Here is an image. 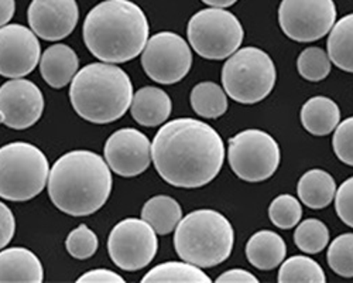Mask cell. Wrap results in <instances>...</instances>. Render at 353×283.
Wrapping results in <instances>:
<instances>
[{"instance_id": "1", "label": "cell", "mask_w": 353, "mask_h": 283, "mask_svg": "<svg viewBox=\"0 0 353 283\" xmlns=\"http://www.w3.org/2000/svg\"><path fill=\"white\" fill-rule=\"evenodd\" d=\"M152 157L164 182L179 188H201L221 172L225 145L208 124L192 118L167 122L156 133Z\"/></svg>"}, {"instance_id": "2", "label": "cell", "mask_w": 353, "mask_h": 283, "mask_svg": "<svg viewBox=\"0 0 353 283\" xmlns=\"http://www.w3.org/2000/svg\"><path fill=\"white\" fill-rule=\"evenodd\" d=\"M109 164L95 152L72 150L58 159L48 176L52 204L71 217H86L99 211L112 193Z\"/></svg>"}, {"instance_id": "3", "label": "cell", "mask_w": 353, "mask_h": 283, "mask_svg": "<svg viewBox=\"0 0 353 283\" xmlns=\"http://www.w3.org/2000/svg\"><path fill=\"white\" fill-rule=\"evenodd\" d=\"M150 24L143 9L130 0H105L86 14L83 41L102 63L134 60L149 41Z\"/></svg>"}, {"instance_id": "4", "label": "cell", "mask_w": 353, "mask_h": 283, "mask_svg": "<svg viewBox=\"0 0 353 283\" xmlns=\"http://www.w3.org/2000/svg\"><path fill=\"white\" fill-rule=\"evenodd\" d=\"M133 84L125 70L110 63L85 66L71 81L70 101L78 115L92 124L121 119L132 105Z\"/></svg>"}, {"instance_id": "5", "label": "cell", "mask_w": 353, "mask_h": 283, "mask_svg": "<svg viewBox=\"0 0 353 283\" xmlns=\"http://www.w3.org/2000/svg\"><path fill=\"white\" fill-rule=\"evenodd\" d=\"M234 231L230 221L216 210H195L181 218L174 234V246L183 261L199 268H215L233 251Z\"/></svg>"}, {"instance_id": "6", "label": "cell", "mask_w": 353, "mask_h": 283, "mask_svg": "<svg viewBox=\"0 0 353 283\" xmlns=\"http://www.w3.org/2000/svg\"><path fill=\"white\" fill-rule=\"evenodd\" d=\"M50 164L46 155L28 142L0 148V198L28 202L47 186Z\"/></svg>"}, {"instance_id": "7", "label": "cell", "mask_w": 353, "mask_h": 283, "mask_svg": "<svg viewBox=\"0 0 353 283\" xmlns=\"http://www.w3.org/2000/svg\"><path fill=\"white\" fill-rule=\"evenodd\" d=\"M277 81L272 57L257 47L233 52L222 68L225 92L239 104L252 105L268 98Z\"/></svg>"}, {"instance_id": "8", "label": "cell", "mask_w": 353, "mask_h": 283, "mask_svg": "<svg viewBox=\"0 0 353 283\" xmlns=\"http://www.w3.org/2000/svg\"><path fill=\"white\" fill-rule=\"evenodd\" d=\"M188 40L194 51L207 60H225L236 52L245 39L243 26L233 13L211 8L195 13L188 21Z\"/></svg>"}, {"instance_id": "9", "label": "cell", "mask_w": 353, "mask_h": 283, "mask_svg": "<svg viewBox=\"0 0 353 283\" xmlns=\"http://www.w3.org/2000/svg\"><path fill=\"white\" fill-rule=\"evenodd\" d=\"M228 160L239 179L260 183L277 172L281 153L272 135L260 129H246L229 139Z\"/></svg>"}, {"instance_id": "10", "label": "cell", "mask_w": 353, "mask_h": 283, "mask_svg": "<svg viewBox=\"0 0 353 283\" xmlns=\"http://www.w3.org/2000/svg\"><path fill=\"white\" fill-rule=\"evenodd\" d=\"M157 249V233L143 218L122 219L109 234L108 251L110 260L123 271L133 272L149 266Z\"/></svg>"}, {"instance_id": "11", "label": "cell", "mask_w": 353, "mask_h": 283, "mask_svg": "<svg viewBox=\"0 0 353 283\" xmlns=\"http://www.w3.org/2000/svg\"><path fill=\"white\" fill-rule=\"evenodd\" d=\"M336 21L334 0H281L279 23L294 41L312 43L325 37Z\"/></svg>"}, {"instance_id": "12", "label": "cell", "mask_w": 353, "mask_h": 283, "mask_svg": "<svg viewBox=\"0 0 353 283\" xmlns=\"http://www.w3.org/2000/svg\"><path fill=\"white\" fill-rule=\"evenodd\" d=\"M141 66L150 79L161 85L180 82L192 66V51L176 33L161 32L147 41L141 52Z\"/></svg>"}, {"instance_id": "13", "label": "cell", "mask_w": 353, "mask_h": 283, "mask_svg": "<svg viewBox=\"0 0 353 283\" xmlns=\"http://www.w3.org/2000/svg\"><path fill=\"white\" fill-rule=\"evenodd\" d=\"M41 59L37 35L23 24L0 27V75L23 78L32 74Z\"/></svg>"}, {"instance_id": "14", "label": "cell", "mask_w": 353, "mask_h": 283, "mask_svg": "<svg viewBox=\"0 0 353 283\" xmlns=\"http://www.w3.org/2000/svg\"><path fill=\"white\" fill-rule=\"evenodd\" d=\"M103 153L112 172L122 177L140 176L153 160L149 137L134 128H123L112 133Z\"/></svg>"}, {"instance_id": "15", "label": "cell", "mask_w": 353, "mask_h": 283, "mask_svg": "<svg viewBox=\"0 0 353 283\" xmlns=\"http://www.w3.org/2000/svg\"><path fill=\"white\" fill-rule=\"evenodd\" d=\"M44 110V97L33 81L12 78L0 87V112L5 125L14 130L32 128Z\"/></svg>"}, {"instance_id": "16", "label": "cell", "mask_w": 353, "mask_h": 283, "mask_svg": "<svg viewBox=\"0 0 353 283\" xmlns=\"http://www.w3.org/2000/svg\"><path fill=\"white\" fill-rule=\"evenodd\" d=\"M27 19L37 37L58 41L75 30L79 9L77 0H32Z\"/></svg>"}, {"instance_id": "17", "label": "cell", "mask_w": 353, "mask_h": 283, "mask_svg": "<svg viewBox=\"0 0 353 283\" xmlns=\"http://www.w3.org/2000/svg\"><path fill=\"white\" fill-rule=\"evenodd\" d=\"M44 269L30 249L14 246L0 251V283H41Z\"/></svg>"}, {"instance_id": "18", "label": "cell", "mask_w": 353, "mask_h": 283, "mask_svg": "<svg viewBox=\"0 0 353 283\" xmlns=\"http://www.w3.org/2000/svg\"><path fill=\"white\" fill-rule=\"evenodd\" d=\"M79 60L77 52L67 44L48 47L40 59V72L51 88L60 90L68 85L77 75Z\"/></svg>"}, {"instance_id": "19", "label": "cell", "mask_w": 353, "mask_h": 283, "mask_svg": "<svg viewBox=\"0 0 353 283\" xmlns=\"http://www.w3.org/2000/svg\"><path fill=\"white\" fill-rule=\"evenodd\" d=\"M172 109L171 98L159 87L140 88L132 99L130 112L133 119L145 128H156L164 124Z\"/></svg>"}, {"instance_id": "20", "label": "cell", "mask_w": 353, "mask_h": 283, "mask_svg": "<svg viewBox=\"0 0 353 283\" xmlns=\"http://www.w3.org/2000/svg\"><path fill=\"white\" fill-rule=\"evenodd\" d=\"M287 255L284 240L270 231H257L246 244V257L249 264L260 271H272L283 264Z\"/></svg>"}, {"instance_id": "21", "label": "cell", "mask_w": 353, "mask_h": 283, "mask_svg": "<svg viewBox=\"0 0 353 283\" xmlns=\"http://www.w3.org/2000/svg\"><path fill=\"white\" fill-rule=\"evenodd\" d=\"M335 179L322 168H312L304 173L299 182V198L311 210L328 207L336 195Z\"/></svg>"}, {"instance_id": "22", "label": "cell", "mask_w": 353, "mask_h": 283, "mask_svg": "<svg viewBox=\"0 0 353 283\" xmlns=\"http://www.w3.org/2000/svg\"><path fill=\"white\" fill-rule=\"evenodd\" d=\"M339 121V106L328 97H312L301 108V124L314 136L330 135L336 129Z\"/></svg>"}, {"instance_id": "23", "label": "cell", "mask_w": 353, "mask_h": 283, "mask_svg": "<svg viewBox=\"0 0 353 283\" xmlns=\"http://www.w3.org/2000/svg\"><path fill=\"white\" fill-rule=\"evenodd\" d=\"M141 218L149 222L159 235H167L180 224L183 210L172 197L161 194L145 202L141 210Z\"/></svg>"}, {"instance_id": "24", "label": "cell", "mask_w": 353, "mask_h": 283, "mask_svg": "<svg viewBox=\"0 0 353 283\" xmlns=\"http://www.w3.org/2000/svg\"><path fill=\"white\" fill-rule=\"evenodd\" d=\"M327 48L332 64L353 74V13L343 16L334 24Z\"/></svg>"}, {"instance_id": "25", "label": "cell", "mask_w": 353, "mask_h": 283, "mask_svg": "<svg viewBox=\"0 0 353 283\" xmlns=\"http://www.w3.org/2000/svg\"><path fill=\"white\" fill-rule=\"evenodd\" d=\"M190 99L194 112L205 119H218L228 110V94L212 81L196 84Z\"/></svg>"}, {"instance_id": "26", "label": "cell", "mask_w": 353, "mask_h": 283, "mask_svg": "<svg viewBox=\"0 0 353 283\" xmlns=\"http://www.w3.org/2000/svg\"><path fill=\"white\" fill-rule=\"evenodd\" d=\"M143 283H210L211 277L199 266L184 262H164L150 269L141 279Z\"/></svg>"}, {"instance_id": "27", "label": "cell", "mask_w": 353, "mask_h": 283, "mask_svg": "<svg viewBox=\"0 0 353 283\" xmlns=\"http://www.w3.org/2000/svg\"><path fill=\"white\" fill-rule=\"evenodd\" d=\"M277 280L280 283H325L327 275L312 258L305 255H294L283 261Z\"/></svg>"}, {"instance_id": "28", "label": "cell", "mask_w": 353, "mask_h": 283, "mask_svg": "<svg viewBox=\"0 0 353 283\" xmlns=\"http://www.w3.org/2000/svg\"><path fill=\"white\" fill-rule=\"evenodd\" d=\"M294 244L304 253H319L330 244L328 226L316 218H307L294 231Z\"/></svg>"}, {"instance_id": "29", "label": "cell", "mask_w": 353, "mask_h": 283, "mask_svg": "<svg viewBox=\"0 0 353 283\" xmlns=\"http://www.w3.org/2000/svg\"><path fill=\"white\" fill-rule=\"evenodd\" d=\"M331 64L328 52L319 47H308L299 57L297 70L304 79L318 82L331 74Z\"/></svg>"}, {"instance_id": "30", "label": "cell", "mask_w": 353, "mask_h": 283, "mask_svg": "<svg viewBox=\"0 0 353 283\" xmlns=\"http://www.w3.org/2000/svg\"><path fill=\"white\" fill-rule=\"evenodd\" d=\"M269 217L277 228L291 230L301 221V203L291 194H280L269 207Z\"/></svg>"}, {"instance_id": "31", "label": "cell", "mask_w": 353, "mask_h": 283, "mask_svg": "<svg viewBox=\"0 0 353 283\" xmlns=\"http://www.w3.org/2000/svg\"><path fill=\"white\" fill-rule=\"evenodd\" d=\"M327 262L336 275L353 277V234H342L330 244Z\"/></svg>"}, {"instance_id": "32", "label": "cell", "mask_w": 353, "mask_h": 283, "mask_svg": "<svg viewBox=\"0 0 353 283\" xmlns=\"http://www.w3.org/2000/svg\"><path fill=\"white\" fill-rule=\"evenodd\" d=\"M99 240L90 226L81 224L72 230L65 241L68 253L75 260H88L98 251Z\"/></svg>"}, {"instance_id": "33", "label": "cell", "mask_w": 353, "mask_h": 283, "mask_svg": "<svg viewBox=\"0 0 353 283\" xmlns=\"http://www.w3.org/2000/svg\"><path fill=\"white\" fill-rule=\"evenodd\" d=\"M332 148L342 163L353 167V117L339 122L334 133Z\"/></svg>"}, {"instance_id": "34", "label": "cell", "mask_w": 353, "mask_h": 283, "mask_svg": "<svg viewBox=\"0 0 353 283\" xmlns=\"http://www.w3.org/2000/svg\"><path fill=\"white\" fill-rule=\"evenodd\" d=\"M335 210L341 221L353 228V177L345 180L336 190Z\"/></svg>"}, {"instance_id": "35", "label": "cell", "mask_w": 353, "mask_h": 283, "mask_svg": "<svg viewBox=\"0 0 353 283\" xmlns=\"http://www.w3.org/2000/svg\"><path fill=\"white\" fill-rule=\"evenodd\" d=\"M16 233V218L12 210L0 202V251L8 246Z\"/></svg>"}, {"instance_id": "36", "label": "cell", "mask_w": 353, "mask_h": 283, "mask_svg": "<svg viewBox=\"0 0 353 283\" xmlns=\"http://www.w3.org/2000/svg\"><path fill=\"white\" fill-rule=\"evenodd\" d=\"M78 283H125V279L109 269H95L83 273L78 277Z\"/></svg>"}, {"instance_id": "37", "label": "cell", "mask_w": 353, "mask_h": 283, "mask_svg": "<svg viewBox=\"0 0 353 283\" xmlns=\"http://www.w3.org/2000/svg\"><path fill=\"white\" fill-rule=\"evenodd\" d=\"M243 282L259 283V279L253 273H250L245 269L226 271L216 279V283H243Z\"/></svg>"}, {"instance_id": "38", "label": "cell", "mask_w": 353, "mask_h": 283, "mask_svg": "<svg viewBox=\"0 0 353 283\" xmlns=\"http://www.w3.org/2000/svg\"><path fill=\"white\" fill-rule=\"evenodd\" d=\"M16 0H0V27L6 26L14 16Z\"/></svg>"}, {"instance_id": "39", "label": "cell", "mask_w": 353, "mask_h": 283, "mask_svg": "<svg viewBox=\"0 0 353 283\" xmlns=\"http://www.w3.org/2000/svg\"><path fill=\"white\" fill-rule=\"evenodd\" d=\"M205 5L212 6V8H221V9H226L233 6L234 3L238 2V0H202Z\"/></svg>"}, {"instance_id": "40", "label": "cell", "mask_w": 353, "mask_h": 283, "mask_svg": "<svg viewBox=\"0 0 353 283\" xmlns=\"http://www.w3.org/2000/svg\"><path fill=\"white\" fill-rule=\"evenodd\" d=\"M5 122V117H3V113L0 112V125H2Z\"/></svg>"}]
</instances>
